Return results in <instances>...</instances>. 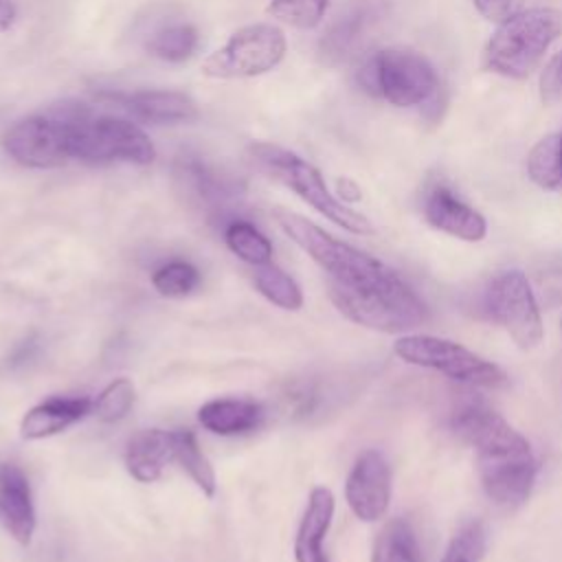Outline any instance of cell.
Masks as SVG:
<instances>
[{
    "label": "cell",
    "mask_w": 562,
    "mask_h": 562,
    "mask_svg": "<svg viewBox=\"0 0 562 562\" xmlns=\"http://www.w3.org/2000/svg\"><path fill=\"white\" fill-rule=\"evenodd\" d=\"M136 389L130 378H114L99 395L92 400V415H97L99 422L114 424L121 422L130 408L134 406Z\"/></svg>",
    "instance_id": "31"
},
{
    "label": "cell",
    "mask_w": 562,
    "mask_h": 562,
    "mask_svg": "<svg viewBox=\"0 0 562 562\" xmlns=\"http://www.w3.org/2000/svg\"><path fill=\"white\" fill-rule=\"evenodd\" d=\"M250 156L263 171H268L274 180H279L288 189H292L303 202H307L329 222L356 235H367L373 231L371 222L362 213L342 204L327 189L321 171L307 160H303L301 156H296L294 151H288L270 143H252Z\"/></svg>",
    "instance_id": "6"
},
{
    "label": "cell",
    "mask_w": 562,
    "mask_h": 562,
    "mask_svg": "<svg viewBox=\"0 0 562 562\" xmlns=\"http://www.w3.org/2000/svg\"><path fill=\"white\" fill-rule=\"evenodd\" d=\"M198 44H200L198 29L193 24L178 22V24H169V26H162L156 33H151L145 48L162 61L178 64V61L189 59L195 53Z\"/></svg>",
    "instance_id": "27"
},
{
    "label": "cell",
    "mask_w": 562,
    "mask_h": 562,
    "mask_svg": "<svg viewBox=\"0 0 562 562\" xmlns=\"http://www.w3.org/2000/svg\"><path fill=\"white\" fill-rule=\"evenodd\" d=\"M371 562H422L413 525L404 518L389 520L375 536Z\"/></svg>",
    "instance_id": "23"
},
{
    "label": "cell",
    "mask_w": 562,
    "mask_h": 562,
    "mask_svg": "<svg viewBox=\"0 0 562 562\" xmlns=\"http://www.w3.org/2000/svg\"><path fill=\"white\" fill-rule=\"evenodd\" d=\"M2 147L22 167H61L70 160L68 119L57 105L42 114L20 119L2 134Z\"/></svg>",
    "instance_id": "11"
},
{
    "label": "cell",
    "mask_w": 562,
    "mask_h": 562,
    "mask_svg": "<svg viewBox=\"0 0 562 562\" xmlns=\"http://www.w3.org/2000/svg\"><path fill=\"white\" fill-rule=\"evenodd\" d=\"M151 285L160 296L182 299L200 285V272L189 261H167L151 272Z\"/></svg>",
    "instance_id": "29"
},
{
    "label": "cell",
    "mask_w": 562,
    "mask_h": 562,
    "mask_svg": "<svg viewBox=\"0 0 562 562\" xmlns=\"http://www.w3.org/2000/svg\"><path fill=\"white\" fill-rule=\"evenodd\" d=\"M112 103L123 108L134 121L151 125L189 123L198 119L195 101L176 90H134V92H108Z\"/></svg>",
    "instance_id": "14"
},
{
    "label": "cell",
    "mask_w": 562,
    "mask_h": 562,
    "mask_svg": "<svg viewBox=\"0 0 562 562\" xmlns=\"http://www.w3.org/2000/svg\"><path fill=\"white\" fill-rule=\"evenodd\" d=\"M529 178L549 191H562V132L549 134L527 156Z\"/></svg>",
    "instance_id": "24"
},
{
    "label": "cell",
    "mask_w": 562,
    "mask_h": 562,
    "mask_svg": "<svg viewBox=\"0 0 562 562\" xmlns=\"http://www.w3.org/2000/svg\"><path fill=\"white\" fill-rule=\"evenodd\" d=\"M329 7V0H270L268 13L296 29L316 26Z\"/></svg>",
    "instance_id": "32"
},
{
    "label": "cell",
    "mask_w": 562,
    "mask_h": 562,
    "mask_svg": "<svg viewBox=\"0 0 562 562\" xmlns=\"http://www.w3.org/2000/svg\"><path fill=\"white\" fill-rule=\"evenodd\" d=\"M224 241L233 255L250 266H263L272 259L270 239L246 220H231L224 226Z\"/></svg>",
    "instance_id": "26"
},
{
    "label": "cell",
    "mask_w": 562,
    "mask_h": 562,
    "mask_svg": "<svg viewBox=\"0 0 562 562\" xmlns=\"http://www.w3.org/2000/svg\"><path fill=\"white\" fill-rule=\"evenodd\" d=\"M15 22V4L11 0H0V31L11 29Z\"/></svg>",
    "instance_id": "35"
},
{
    "label": "cell",
    "mask_w": 562,
    "mask_h": 562,
    "mask_svg": "<svg viewBox=\"0 0 562 562\" xmlns=\"http://www.w3.org/2000/svg\"><path fill=\"white\" fill-rule=\"evenodd\" d=\"M393 353L413 367L443 373L446 378L481 389L507 386V373L468 347L430 334H404L393 342Z\"/></svg>",
    "instance_id": "7"
},
{
    "label": "cell",
    "mask_w": 562,
    "mask_h": 562,
    "mask_svg": "<svg viewBox=\"0 0 562 562\" xmlns=\"http://www.w3.org/2000/svg\"><path fill=\"white\" fill-rule=\"evenodd\" d=\"M57 108L68 119L70 158L90 162V165L154 162L156 158L154 143L130 119L94 114L86 103H79V101H64V103H57Z\"/></svg>",
    "instance_id": "2"
},
{
    "label": "cell",
    "mask_w": 562,
    "mask_h": 562,
    "mask_svg": "<svg viewBox=\"0 0 562 562\" xmlns=\"http://www.w3.org/2000/svg\"><path fill=\"white\" fill-rule=\"evenodd\" d=\"M334 512L336 501L331 490L325 485L312 487L294 536V562H329L323 542L331 527Z\"/></svg>",
    "instance_id": "17"
},
{
    "label": "cell",
    "mask_w": 562,
    "mask_h": 562,
    "mask_svg": "<svg viewBox=\"0 0 562 562\" xmlns=\"http://www.w3.org/2000/svg\"><path fill=\"white\" fill-rule=\"evenodd\" d=\"M476 11L490 22H505L522 11L525 0H474Z\"/></svg>",
    "instance_id": "34"
},
{
    "label": "cell",
    "mask_w": 562,
    "mask_h": 562,
    "mask_svg": "<svg viewBox=\"0 0 562 562\" xmlns=\"http://www.w3.org/2000/svg\"><path fill=\"white\" fill-rule=\"evenodd\" d=\"M560 336H562V318H560Z\"/></svg>",
    "instance_id": "37"
},
{
    "label": "cell",
    "mask_w": 562,
    "mask_h": 562,
    "mask_svg": "<svg viewBox=\"0 0 562 562\" xmlns=\"http://www.w3.org/2000/svg\"><path fill=\"white\" fill-rule=\"evenodd\" d=\"M169 435H171V461L178 463L189 474V479L198 485V490H202V494L211 498L217 487L215 470L209 457L198 446L195 435L189 428L169 430Z\"/></svg>",
    "instance_id": "22"
},
{
    "label": "cell",
    "mask_w": 562,
    "mask_h": 562,
    "mask_svg": "<svg viewBox=\"0 0 562 562\" xmlns=\"http://www.w3.org/2000/svg\"><path fill=\"white\" fill-rule=\"evenodd\" d=\"M285 35L272 24H250L231 35V40L211 53L202 72L217 79L257 77L281 64L285 57Z\"/></svg>",
    "instance_id": "10"
},
{
    "label": "cell",
    "mask_w": 562,
    "mask_h": 562,
    "mask_svg": "<svg viewBox=\"0 0 562 562\" xmlns=\"http://www.w3.org/2000/svg\"><path fill=\"white\" fill-rule=\"evenodd\" d=\"M452 432L476 452L481 487L498 507L522 505L536 483L529 441L483 400H465L450 415Z\"/></svg>",
    "instance_id": "1"
},
{
    "label": "cell",
    "mask_w": 562,
    "mask_h": 562,
    "mask_svg": "<svg viewBox=\"0 0 562 562\" xmlns=\"http://www.w3.org/2000/svg\"><path fill=\"white\" fill-rule=\"evenodd\" d=\"M252 281L257 292L268 299L272 305L288 310V312H296L303 307V292L301 285L288 274L283 272L279 266L263 263V266H255L252 272Z\"/></svg>",
    "instance_id": "25"
},
{
    "label": "cell",
    "mask_w": 562,
    "mask_h": 562,
    "mask_svg": "<svg viewBox=\"0 0 562 562\" xmlns=\"http://www.w3.org/2000/svg\"><path fill=\"white\" fill-rule=\"evenodd\" d=\"M338 187H340V193L345 195V200H358V198H360V191H358V187H356L353 182L340 180Z\"/></svg>",
    "instance_id": "36"
},
{
    "label": "cell",
    "mask_w": 562,
    "mask_h": 562,
    "mask_svg": "<svg viewBox=\"0 0 562 562\" xmlns=\"http://www.w3.org/2000/svg\"><path fill=\"white\" fill-rule=\"evenodd\" d=\"M540 97L544 103H558L562 99V53H558L542 70Z\"/></svg>",
    "instance_id": "33"
},
{
    "label": "cell",
    "mask_w": 562,
    "mask_h": 562,
    "mask_svg": "<svg viewBox=\"0 0 562 562\" xmlns=\"http://www.w3.org/2000/svg\"><path fill=\"white\" fill-rule=\"evenodd\" d=\"M487 549V529L483 520L470 518L452 533L441 562H481Z\"/></svg>",
    "instance_id": "30"
},
{
    "label": "cell",
    "mask_w": 562,
    "mask_h": 562,
    "mask_svg": "<svg viewBox=\"0 0 562 562\" xmlns=\"http://www.w3.org/2000/svg\"><path fill=\"white\" fill-rule=\"evenodd\" d=\"M263 408L246 397H220L200 406L198 422L213 435L231 437L255 430L261 424Z\"/></svg>",
    "instance_id": "21"
},
{
    "label": "cell",
    "mask_w": 562,
    "mask_h": 562,
    "mask_svg": "<svg viewBox=\"0 0 562 562\" xmlns=\"http://www.w3.org/2000/svg\"><path fill=\"white\" fill-rule=\"evenodd\" d=\"M393 476L386 457L375 450H362L345 481V501L351 514L362 522L380 520L391 503Z\"/></svg>",
    "instance_id": "13"
},
{
    "label": "cell",
    "mask_w": 562,
    "mask_h": 562,
    "mask_svg": "<svg viewBox=\"0 0 562 562\" xmlns=\"http://www.w3.org/2000/svg\"><path fill=\"white\" fill-rule=\"evenodd\" d=\"M562 35V11L529 9L501 22L483 50L487 70L522 79L536 70L547 48Z\"/></svg>",
    "instance_id": "5"
},
{
    "label": "cell",
    "mask_w": 562,
    "mask_h": 562,
    "mask_svg": "<svg viewBox=\"0 0 562 562\" xmlns=\"http://www.w3.org/2000/svg\"><path fill=\"white\" fill-rule=\"evenodd\" d=\"M358 83L364 92L397 108L428 101L439 86L430 61L408 48H384L371 55L358 70Z\"/></svg>",
    "instance_id": "8"
},
{
    "label": "cell",
    "mask_w": 562,
    "mask_h": 562,
    "mask_svg": "<svg viewBox=\"0 0 562 562\" xmlns=\"http://www.w3.org/2000/svg\"><path fill=\"white\" fill-rule=\"evenodd\" d=\"M424 217L432 228L463 241H481L487 235L485 217L446 184H435L426 193Z\"/></svg>",
    "instance_id": "15"
},
{
    "label": "cell",
    "mask_w": 562,
    "mask_h": 562,
    "mask_svg": "<svg viewBox=\"0 0 562 562\" xmlns=\"http://www.w3.org/2000/svg\"><path fill=\"white\" fill-rule=\"evenodd\" d=\"M481 310L492 323L507 331L516 347L529 351L542 342V307L522 270L512 268L494 274L483 290Z\"/></svg>",
    "instance_id": "9"
},
{
    "label": "cell",
    "mask_w": 562,
    "mask_h": 562,
    "mask_svg": "<svg viewBox=\"0 0 562 562\" xmlns=\"http://www.w3.org/2000/svg\"><path fill=\"white\" fill-rule=\"evenodd\" d=\"M125 470L138 483H154L162 468L171 461V435L160 428H145L134 432L125 446Z\"/></svg>",
    "instance_id": "20"
},
{
    "label": "cell",
    "mask_w": 562,
    "mask_h": 562,
    "mask_svg": "<svg viewBox=\"0 0 562 562\" xmlns=\"http://www.w3.org/2000/svg\"><path fill=\"white\" fill-rule=\"evenodd\" d=\"M527 277L540 307L544 310L562 307V250H551L540 255L531 263Z\"/></svg>",
    "instance_id": "28"
},
{
    "label": "cell",
    "mask_w": 562,
    "mask_h": 562,
    "mask_svg": "<svg viewBox=\"0 0 562 562\" xmlns=\"http://www.w3.org/2000/svg\"><path fill=\"white\" fill-rule=\"evenodd\" d=\"M0 522L15 542L31 544L37 522L33 492L15 463H0Z\"/></svg>",
    "instance_id": "16"
},
{
    "label": "cell",
    "mask_w": 562,
    "mask_h": 562,
    "mask_svg": "<svg viewBox=\"0 0 562 562\" xmlns=\"http://www.w3.org/2000/svg\"><path fill=\"white\" fill-rule=\"evenodd\" d=\"M274 220L283 233L327 272V285L358 290L395 274V270L378 257L329 235L299 213L274 209Z\"/></svg>",
    "instance_id": "3"
},
{
    "label": "cell",
    "mask_w": 562,
    "mask_h": 562,
    "mask_svg": "<svg viewBox=\"0 0 562 562\" xmlns=\"http://www.w3.org/2000/svg\"><path fill=\"white\" fill-rule=\"evenodd\" d=\"M389 15V0H351L323 33L318 42L321 59L327 66L358 59L380 37Z\"/></svg>",
    "instance_id": "12"
},
{
    "label": "cell",
    "mask_w": 562,
    "mask_h": 562,
    "mask_svg": "<svg viewBox=\"0 0 562 562\" xmlns=\"http://www.w3.org/2000/svg\"><path fill=\"white\" fill-rule=\"evenodd\" d=\"M327 292L342 316L367 329L406 334L430 318L426 303L397 272L367 288L327 285Z\"/></svg>",
    "instance_id": "4"
},
{
    "label": "cell",
    "mask_w": 562,
    "mask_h": 562,
    "mask_svg": "<svg viewBox=\"0 0 562 562\" xmlns=\"http://www.w3.org/2000/svg\"><path fill=\"white\" fill-rule=\"evenodd\" d=\"M176 171L184 180V187L213 213L224 211L241 195V184L237 180L217 173L200 156H180L176 162Z\"/></svg>",
    "instance_id": "19"
},
{
    "label": "cell",
    "mask_w": 562,
    "mask_h": 562,
    "mask_svg": "<svg viewBox=\"0 0 562 562\" xmlns=\"http://www.w3.org/2000/svg\"><path fill=\"white\" fill-rule=\"evenodd\" d=\"M92 413L90 397H48L29 408L20 422V435L26 441L53 437Z\"/></svg>",
    "instance_id": "18"
}]
</instances>
